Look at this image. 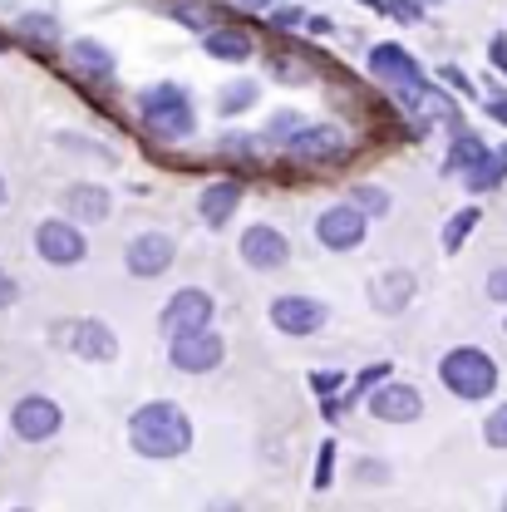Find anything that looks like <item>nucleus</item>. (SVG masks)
Listing matches in <instances>:
<instances>
[{"mask_svg":"<svg viewBox=\"0 0 507 512\" xmlns=\"http://www.w3.org/2000/svg\"><path fill=\"white\" fill-rule=\"evenodd\" d=\"M128 444L138 448L143 458H183L192 448L188 414L178 404H168V399H153V404H143L128 419Z\"/></svg>","mask_w":507,"mask_h":512,"instance_id":"obj_1","label":"nucleus"},{"mask_svg":"<svg viewBox=\"0 0 507 512\" xmlns=\"http://www.w3.org/2000/svg\"><path fill=\"white\" fill-rule=\"evenodd\" d=\"M138 114H143V124L153 128V133H163V138H188L192 128H197V114H192V99L183 84H153V89H143L138 94Z\"/></svg>","mask_w":507,"mask_h":512,"instance_id":"obj_2","label":"nucleus"},{"mask_svg":"<svg viewBox=\"0 0 507 512\" xmlns=\"http://www.w3.org/2000/svg\"><path fill=\"white\" fill-rule=\"evenodd\" d=\"M439 380H444V389L458 394V399H488V394L498 389V365H493L478 345H458V350L444 355Z\"/></svg>","mask_w":507,"mask_h":512,"instance_id":"obj_3","label":"nucleus"},{"mask_svg":"<svg viewBox=\"0 0 507 512\" xmlns=\"http://www.w3.org/2000/svg\"><path fill=\"white\" fill-rule=\"evenodd\" d=\"M222 335L207 325V330H183V335H173V345H168V360L183 370V375H207V370H217L222 365Z\"/></svg>","mask_w":507,"mask_h":512,"instance_id":"obj_4","label":"nucleus"},{"mask_svg":"<svg viewBox=\"0 0 507 512\" xmlns=\"http://www.w3.org/2000/svg\"><path fill=\"white\" fill-rule=\"evenodd\" d=\"M365 212L355 207V202H340V207H325L316 217V242L320 247H330V252H355L360 242H365Z\"/></svg>","mask_w":507,"mask_h":512,"instance_id":"obj_5","label":"nucleus"},{"mask_svg":"<svg viewBox=\"0 0 507 512\" xmlns=\"http://www.w3.org/2000/svg\"><path fill=\"white\" fill-rule=\"evenodd\" d=\"M64 424L60 404L55 399H45V394H30V399H20L15 404V414H10V429H15V439H25V444H45V439H55Z\"/></svg>","mask_w":507,"mask_h":512,"instance_id":"obj_6","label":"nucleus"},{"mask_svg":"<svg viewBox=\"0 0 507 512\" xmlns=\"http://www.w3.org/2000/svg\"><path fill=\"white\" fill-rule=\"evenodd\" d=\"M212 311H217V301L207 296V291H197V286H188V291H178L168 306H163V316H158V330L163 335H183V330H207L212 325Z\"/></svg>","mask_w":507,"mask_h":512,"instance_id":"obj_7","label":"nucleus"},{"mask_svg":"<svg viewBox=\"0 0 507 512\" xmlns=\"http://www.w3.org/2000/svg\"><path fill=\"white\" fill-rule=\"evenodd\" d=\"M35 252L45 256L50 266H79L89 242H84V232L74 222H40L35 227Z\"/></svg>","mask_w":507,"mask_h":512,"instance_id":"obj_8","label":"nucleus"},{"mask_svg":"<svg viewBox=\"0 0 507 512\" xmlns=\"http://www.w3.org/2000/svg\"><path fill=\"white\" fill-rule=\"evenodd\" d=\"M242 261L256 266V271H276V266H286L291 261V242H286V232L281 227H271V222H256L242 232Z\"/></svg>","mask_w":507,"mask_h":512,"instance_id":"obj_9","label":"nucleus"},{"mask_svg":"<svg viewBox=\"0 0 507 512\" xmlns=\"http://www.w3.org/2000/svg\"><path fill=\"white\" fill-rule=\"evenodd\" d=\"M173 237H163V232H143V237H133L128 242V276H138V281H153V276H163L168 266H173Z\"/></svg>","mask_w":507,"mask_h":512,"instance_id":"obj_10","label":"nucleus"},{"mask_svg":"<svg viewBox=\"0 0 507 512\" xmlns=\"http://www.w3.org/2000/svg\"><path fill=\"white\" fill-rule=\"evenodd\" d=\"M370 414H375L380 424H414V419L424 414V399H419V389H414V384L389 380V384H380V389L370 394Z\"/></svg>","mask_w":507,"mask_h":512,"instance_id":"obj_11","label":"nucleus"},{"mask_svg":"<svg viewBox=\"0 0 507 512\" xmlns=\"http://www.w3.org/2000/svg\"><path fill=\"white\" fill-rule=\"evenodd\" d=\"M325 306L311 301V296H276L271 301V325L281 330V335H316L320 325H325Z\"/></svg>","mask_w":507,"mask_h":512,"instance_id":"obj_12","label":"nucleus"},{"mask_svg":"<svg viewBox=\"0 0 507 512\" xmlns=\"http://www.w3.org/2000/svg\"><path fill=\"white\" fill-rule=\"evenodd\" d=\"M286 148L296 158H306V163H335V158H345V133L335 124H311V128H296L286 138Z\"/></svg>","mask_w":507,"mask_h":512,"instance_id":"obj_13","label":"nucleus"},{"mask_svg":"<svg viewBox=\"0 0 507 512\" xmlns=\"http://www.w3.org/2000/svg\"><path fill=\"white\" fill-rule=\"evenodd\" d=\"M370 74L384 79V84H394L399 94L424 84V74H419L414 55H409V50H399V45H375V50H370Z\"/></svg>","mask_w":507,"mask_h":512,"instance_id":"obj_14","label":"nucleus"},{"mask_svg":"<svg viewBox=\"0 0 507 512\" xmlns=\"http://www.w3.org/2000/svg\"><path fill=\"white\" fill-rule=\"evenodd\" d=\"M414 286H419L414 271H399V266H394V271H380V276L370 281V306H375L380 316H399V311L414 301Z\"/></svg>","mask_w":507,"mask_h":512,"instance_id":"obj_15","label":"nucleus"},{"mask_svg":"<svg viewBox=\"0 0 507 512\" xmlns=\"http://www.w3.org/2000/svg\"><path fill=\"white\" fill-rule=\"evenodd\" d=\"M69 335H74L69 350H74L79 360H114V355H119V340H114V330H109L104 320H79Z\"/></svg>","mask_w":507,"mask_h":512,"instance_id":"obj_16","label":"nucleus"},{"mask_svg":"<svg viewBox=\"0 0 507 512\" xmlns=\"http://www.w3.org/2000/svg\"><path fill=\"white\" fill-rule=\"evenodd\" d=\"M237 207H242V183H212V188H202V197H197V212H202L207 227L232 222Z\"/></svg>","mask_w":507,"mask_h":512,"instance_id":"obj_17","label":"nucleus"},{"mask_svg":"<svg viewBox=\"0 0 507 512\" xmlns=\"http://www.w3.org/2000/svg\"><path fill=\"white\" fill-rule=\"evenodd\" d=\"M64 207H69V217L74 222H109V192L99 188V183H79V188L64 192Z\"/></svg>","mask_w":507,"mask_h":512,"instance_id":"obj_18","label":"nucleus"},{"mask_svg":"<svg viewBox=\"0 0 507 512\" xmlns=\"http://www.w3.org/2000/svg\"><path fill=\"white\" fill-rule=\"evenodd\" d=\"M69 55H74V69L89 74V79H109V74H114V55H109L99 40H74Z\"/></svg>","mask_w":507,"mask_h":512,"instance_id":"obj_19","label":"nucleus"},{"mask_svg":"<svg viewBox=\"0 0 507 512\" xmlns=\"http://www.w3.org/2000/svg\"><path fill=\"white\" fill-rule=\"evenodd\" d=\"M207 55H217V60H247L252 55V35L247 30H207Z\"/></svg>","mask_w":507,"mask_h":512,"instance_id":"obj_20","label":"nucleus"},{"mask_svg":"<svg viewBox=\"0 0 507 512\" xmlns=\"http://www.w3.org/2000/svg\"><path fill=\"white\" fill-rule=\"evenodd\" d=\"M507 178V153H483L473 168H468V183L463 188L468 192H488V188H498Z\"/></svg>","mask_w":507,"mask_h":512,"instance_id":"obj_21","label":"nucleus"},{"mask_svg":"<svg viewBox=\"0 0 507 512\" xmlns=\"http://www.w3.org/2000/svg\"><path fill=\"white\" fill-rule=\"evenodd\" d=\"M256 94H261L256 79H232V84L217 94V109H222V114H247V109L256 104Z\"/></svg>","mask_w":507,"mask_h":512,"instance_id":"obj_22","label":"nucleus"},{"mask_svg":"<svg viewBox=\"0 0 507 512\" xmlns=\"http://www.w3.org/2000/svg\"><path fill=\"white\" fill-rule=\"evenodd\" d=\"M20 35H25L35 50H40V45L50 50V45L60 40V30H55V15H25V20H20Z\"/></svg>","mask_w":507,"mask_h":512,"instance_id":"obj_23","label":"nucleus"},{"mask_svg":"<svg viewBox=\"0 0 507 512\" xmlns=\"http://www.w3.org/2000/svg\"><path fill=\"white\" fill-rule=\"evenodd\" d=\"M488 148H483V138H473V133H458V143H453V153H448V173H458V168H473L478 158H483Z\"/></svg>","mask_w":507,"mask_h":512,"instance_id":"obj_24","label":"nucleus"},{"mask_svg":"<svg viewBox=\"0 0 507 512\" xmlns=\"http://www.w3.org/2000/svg\"><path fill=\"white\" fill-rule=\"evenodd\" d=\"M483 217H478V207H463V212H453V222L444 227V252H458L463 247V237L478 227Z\"/></svg>","mask_w":507,"mask_h":512,"instance_id":"obj_25","label":"nucleus"},{"mask_svg":"<svg viewBox=\"0 0 507 512\" xmlns=\"http://www.w3.org/2000/svg\"><path fill=\"white\" fill-rule=\"evenodd\" d=\"M483 439L493 448H507V404H498L493 414H488V424H483Z\"/></svg>","mask_w":507,"mask_h":512,"instance_id":"obj_26","label":"nucleus"},{"mask_svg":"<svg viewBox=\"0 0 507 512\" xmlns=\"http://www.w3.org/2000/svg\"><path fill=\"white\" fill-rule=\"evenodd\" d=\"M350 202H355L360 212H384V207H389V197H384L380 188H355L350 192Z\"/></svg>","mask_w":507,"mask_h":512,"instance_id":"obj_27","label":"nucleus"},{"mask_svg":"<svg viewBox=\"0 0 507 512\" xmlns=\"http://www.w3.org/2000/svg\"><path fill=\"white\" fill-rule=\"evenodd\" d=\"M384 10H389L394 20H404V25H419V20H424L419 0H384Z\"/></svg>","mask_w":507,"mask_h":512,"instance_id":"obj_28","label":"nucleus"},{"mask_svg":"<svg viewBox=\"0 0 507 512\" xmlns=\"http://www.w3.org/2000/svg\"><path fill=\"white\" fill-rule=\"evenodd\" d=\"M335 444H320V458H316V493H325L330 488V478H335Z\"/></svg>","mask_w":507,"mask_h":512,"instance_id":"obj_29","label":"nucleus"},{"mask_svg":"<svg viewBox=\"0 0 507 512\" xmlns=\"http://www.w3.org/2000/svg\"><path fill=\"white\" fill-rule=\"evenodd\" d=\"M380 380H389V365H370V370H360V375H355V399H360V394H370V389H380Z\"/></svg>","mask_w":507,"mask_h":512,"instance_id":"obj_30","label":"nucleus"},{"mask_svg":"<svg viewBox=\"0 0 507 512\" xmlns=\"http://www.w3.org/2000/svg\"><path fill=\"white\" fill-rule=\"evenodd\" d=\"M340 384H345V375H340V370H316V375H311V389H316L320 399H330Z\"/></svg>","mask_w":507,"mask_h":512,"instance_id":"obj_31","label":"nucleus"},{"mask_svg":"<svg viewBox=\"0 0 507 512\" xmlns=\"http://www.w3.org/2000/svg\"><path fill=\"white\" fill-rule=\"evenodd\" d=\"M178 20H188L192 30H212V10L207 5H178Z\"/></svg>","mask_w":507,"mask_h":512,"instance_id":"obj_32","label":"nucleus"},{"mask_svg":"<svg viewBox=\"0 0 507 512\" xmlns=\"http://www.w3.org/2000/svg\"><path fill=\"white\" fill-rule=\"evenodd\" d=\"M296 128H301V124H296V114H276V119H271V128H266V138H281V143H286Z\"/></svg>","mask_w":507,"mask_h":512,"instance_id":"obj_33","label":"nucleus"},{"mask_svg":"<svg viewBox=\"0 0 507 512\" xmlns=\"http://www.w3.org/2000/svg\"><path fill=\"white\" fill-rule=\"evenodd\" d=\"M488 296H493V301H503V306H507V266H498V271L488 276Z\"/></svg>","mask_w":507,"mask_h":512,"instance_id":"obj_34","label":"nucleus"},{"mask_svg":"<svg viewBox=\"0 0 507 512\" xmlns=\"http://www.w3.org/2000/svg\"><path fill=\"white\" fill-rule=\"evenodd\" d=\"M15 296H20L15 276H5V271H0V311H5V306H15Z\"/></svg>","mask_w":507,"mask_h":512,"instance_id":"obj_35","label":"nucleus"},{"mask_svg":"<svg viewBox=\"0 0 507 512\" xmlns=\"http://www.w3.org/2000/svg\"><path fill=\"white\" fill-rule=\"evenodd\" d=\"M271 25H276V30H296V25H301V10H276Z\"/></svg>","mask_w":507,"mask_h":512,"instance_id":"obj_36","label":"nucleus"},{"mask_svg":"<svg viewBox=\"0 0 507 512\" xmlns=\"http://www.w3.org/2000/svg\"><path fill=\"white\" fill-rule=\"evenodd\" d=\"M360 478H365V483H384L389 468H384V463H360Z\"/></svg>","mask_w":507,"mask_h":512,"instance_id":"obj_37","label":"nucleus"},{"mask_svg":"<svg viewBox=\"0 0 507 512\" xmlns=\"http://www.w3.org/2000/svg\"><path fill=\"white\" fill-rule=\"evenodd\" d=\"M306 30H311V35H330V30H335V20H330V15H311V20H306Z\"/></svg>","mask_w":507,"mask_h":512,"instance_id":"obj_38","label":"nucleus"},{"mask_svg":"<svg viewBox=\"0 0 507 512\" xmlns=\"http://www.w3.org/2000/svg\"><path fill=\"white\" fill-rule=\"evenodd\" d=\"M488 114H493V119H503V124H507V94H498V99L488 104Z\"/></svg>","mask_w":507,"mask_h":512,"instance_id":"obj_39","label":"nucleus"},{"mask_svg":"<svg viewBox=\"0 0 507 512\" xmlns=\"http://www.w3.org/2000/svg\"><path fill=\"white\" fill-rule=\"evenodd\" d=\"M5 197H10V188H5V178H0V202H5Z\"/></svg>","mask_w":507,"mask_h":512,"instance_id":"obj_40","label":"nucleus"},{"mask_svg":"<svg viewBox=\"0 0 507 512\" xmlns=\"http://www.w3.org/2000/svg\"><path fill=\"white\" fill-rule=\"evenodd\" d=\"M237 5H266V0H237Z\"/></svg>","mask_w":507,"mask_h":512,"instance_id":"obj_41","label":"nucleus"},{"mask_svg":"<svg viewBox=\"0 0 507 512\" xmlns=\"http://www.w3.org/2000/svg\"><path fill=\"white\" fill-rule=\"evenodd\" d=\"M365 5H380V0H365Z\"/></svg>","mask_w":507,"mask_h":512,"instance_id":"obj_42","label":"nucleus"},{"mask_svg":"<svg viewBox=\"0 0 507 512\" xmlns=\"http://www.w3.org/2000/svg\"><path fill=\"white\" fill-rule=\"evenodd\" d=\"M503 508H507V498H503Z\"/></svg>","mask_w":507,"mask_h":512,"instance_id":"obj_43","label":"nucleus"}]
</instances>
